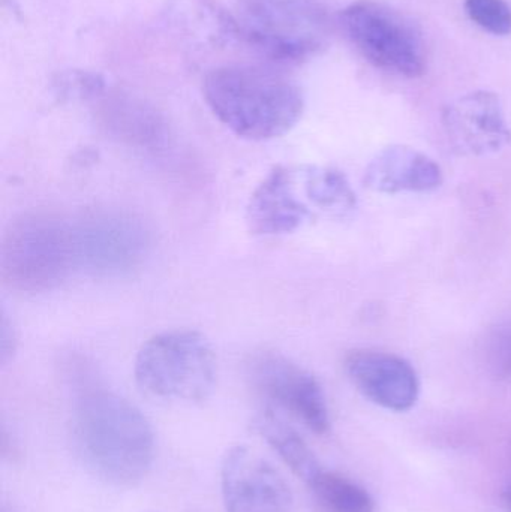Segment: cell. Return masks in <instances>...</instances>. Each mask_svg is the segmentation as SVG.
<instances>
[{
	"instance_id": "1",
	"label": "cell",
	"mask_w": 511,
	"mask_h": 512,
	"mask_svg": "<svg viewBox=\"0 0 511 512\" xmlns=\"http://www.w3.org/2000/svg\"><path fill=\"white\" fill-rule=\"evenodd\" d=\"M75 435L87 465L107 483L134 486L152 468V426L140 409L117 394H84L75 409Z\"/></svg>"
},
{
	"instance_id": "2",
	"label": "cell",
	"mask_w": 511,
	"mask_h": 512,
	"mask_svg": "<svg viewBox=\"0 0 511 512\" xmlns=\"http://www.w3.org/2000/svg\"><path fill=\"white\" fill-rule=\"evenodd\" d=\"M204 98L216 119L237 137L267 141L282 137L305 108L299 87L285 75L261 66H221L209 72Z\"/></svg>"
},
{
	"instance_id": "3",
	"label": "cell",
	"mask_w": 511,
	"mask_h": 512,
	"mask_svg": "<svg viewBox=\"0 0 511 512\" xmlns=\"http://www.w3.org/2000/svg\"><path fill=\"white\" fill-rule=\"evenodd\" d=\"M78 267L74 224L51 212H27L6 228L0 245V276L18 292L59 286Z\"/></svg>"
},
{
	"instance_id": "4",
	"label": "cell",
	"mask_w": 511,
	"mask_h": 512,
	"mask_svg": "<svg viewBox=\"0 0 511 512\" xmlns=\"http://www.w3.org/2000/svg\"><path fill=\"white\" fill-rule=\"evenodd\" d=\"M236 35L279 63H302L323 48L327 15L317 0H239Z\"/></svg>"
},
{
	"instance_id": "5",
	"label": "cell",
	"mask_w": 511,
	"mask_h": 512,
	"mask_svg": "<svg viewBox=\"0 0 511 512\" xmlns=\"http://www.w3.org/2000/svg\"><path fill=\"white\" fill-rule=\"evenodd\" d=\"M135 378L153 396L198 402L215 385V352L197 331H167L141 346L135 358Z\"/></svg>"
},
{
	"instance_id": "6",
	"label": "cell",
	"mask_w": 511,
	"mask_h": 512,
	"mask_svg": "<svg viewBox=\"0 0 511 512\" xmlns=\"http://www.w3.org/2000/svg\"><path fill=\"white\" fill-rule=\"evenodd\" d=\"M341 20L348 38L372 65L401 77L425 74V45L401 12L377 0H357L342 11Z\"/></svg>"
},
{
	"instance_id": "7",
	"label": "cell",
	"mask_w": 511,
	"mask_h": 512,
	"mask_svg": "<svg viewBox=\"0 0 511 512\" xmlns=\"http://www.w3.org/2000/svg\"><path fill=\"white\" fill-rule=\"evenodd\" d=\"M75 251L80 267L101 277L131 274L152 249L146 222L122 209H95L74 224Z\"/></svg>"
},
{
	"instance_id": "8",
	"label": "cell",
	"mask_w": 511,
	"mask_h": 512,
	"mask_svg": "<svg viewBox=\"0 0 511 512\" xmlns=\"http://www.w3.org/2000/svg\"><path fill=\"white\" fill-rule=\"evenodd\" d=\"M221 489L227 512H291L294 498L282 475L246 447H234L222 462Z\"/></svg>"
},
{
	"instance_id": "9",
	"label": "cell",
	"mask_w": 511,
	"mask_h": 512,
	"mask_svg": "<svg viewBox=\"0 0 511 512\" xmlns=\"http://www.w3.org/2000/svg\"><path fill=\"white\" fill-rule=\"evenodd\" d=\"M258 390L317 435L330 429L329 408L314 375L281 355H261L252 367Z\"/></svg>"
},
{
	"instance_id": "10",
	"label": "cell",
	"mask_w": 511,
	"mask_h": 512,
	"mask_svg": "<svg viewBox=\"0 0 511 512\" xmlns=\"http://www.w3.org/2000/svg\"><path fill=\"white\" fill-rule=\"evenodd\" d=\"M443 123L450 144L461 155H492L511 141L500 98L486 90L467 93L452 102L444 110Z\"/></svg>"
},
{
	"instance_id": "11",
	"label": "cell",
	"mask_w": 511,
	"mask_h": 512,
	"mask_svg": "<svg viewBox=\"0 0 511 512\" xmlns=\"http://www.w3.org/2000/svg\"><path fill=\"white\" fill-rule=\"evenodd\" d=\"M345 372L366 399L387 411H410L419 400V376L399 355L357 349L345 358Z\"/></svg>"
},
{
	"instance_id": "12",
	"label": "cell",
	"mask_w": 511,
	"mask_h": 512,
	"mask_svg": "<svg viewBox=\"0 0 511 512\" xmlns=\"http://www.w3.org/2000/svg\"><path fill=\"white\" fill-rule=\"evenodd\" d=\"M296 176L278 167L260 183L248 206V224L260 236H279L296 231L311 216L308 206L297 197Z\"/></svg>"
},
{
	"instance_id": "13",
	"label": "cell",
	"mask_w": 511,
	"mask_h": 512,
	"mask_svg": "<svg viewBox=\"0 0 511 512\" xmlns=\"http://www.w3.org/2000/svg\"><path fill=\"white\" fill-rule=\"evenodd\" d=\"M443 170L425 153L407 146L381 150L366 167V188L380 194L431 192L443 185Z\"/></svg>"
},
{
	"instance_id": "14",
	"label": "cell",
	"mask_w": 511,
	"mask_h": 512,
	"mask_svg": "<svg viewBox=\"0 0 511 512\" xmlns=\"http://www.w3.org/2000/svg\"><path fill=\"white\" fill-rule=\"evenodd\" d=\"M99 119L111 135L131 146L158 149L167 140V126L158 111L129 96L102 99Z\"/></svg>"
},
{
	"instance_id": "15",
	"label": "cell",
	"mask_w": 511,
	"mask_h": 512,
	"mask_svg": "<svg viewBox=\"0 0 511 512\" xmlns=\"http://www.w3.org/2000/svg\"><path fill=\"white\" fill-rule=\"evenodd\" d=\"M258 433L266 439L267 444L284 460L285 465L306 484L311 483L323 469L311 448L302 436L291 429L272 411L264 412L255 423Z\"/></svg>"
},
{
	"instance_id": "16",
	"label": "cell",
	"mask_w": 511,
	"mask_h": 512,
	"mask_svg": "<svg viewBox=\"0 0 511 512\" xmlns=\"http://www.w3.org/2000/svg\"><path fill=\"white\" fill-rule=\"evenodd\" d=\"M308 486L321 512H375L368 490L339 472L321 471Z\"/></svg>"
},
{
	"instance_id": "17",
	"label": "cell",
	"mask_w": 511,
	"mask_h": 512,
	"mask_svg": "<svg viewBox=\"0 0 511 512\" xmlns=\"http://www.w3.org/2000/svg\"><path fill=\"white\" fill-rule=\"evenodd\" d=\"M303 182L306 195L315 206L338 215L356 209V194L341 171L335 168H309Z\"/></svg>"
},
{
	"instance_id": "18",
	"label": "cell",
	"mask_w": 511,
	"mask_h": 512,
	"mask_svg": "<svg viewBox=\"0 0 511 512\" xmlns=\"http://www.w3.org/2000/svg\"><path fill=\"white\" fill-rule=\"evenodd\" d=\"M482 352L489 373L501 381H511V322L489 331Z\"/></svg>"
},
{
	"instance_id": "19",
	"label": "cell",
	"mask_w": 511,
	"mask_h": 512,
	"mask_svg": "<svg viewBox=\"0 0 511 512\" xmlns=\"http://www.w3.org/2000/svg\"><path fill=\"white\" fill-rule=\"evenodd\" d=\"M468 17L492 35L511 33V8L506 0H465Z\"/></svg>"
},
{
	"instance_id": "20",
	"label": "cell",
	"mask_w": 511,
	"mask_h": 512,
	"mask_svg": "<svg viewBox=\"0 0 511 512\" xmlns=\"http://www.w3.org/2000/svg\"><path fill=\"white\" fill-rule=\"evenodd\" d=\"M501 499H503V505L507 512H511V486L504 490L503 495H501Z\"/></svg>"
}]
</instances>
